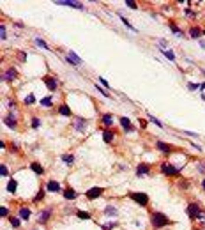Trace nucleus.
<instances>
[{
  "label": "nucleus",
  "mask_w": 205,
  "mask_h": 230,
  "mask_svg": "<svg viewBox=\"0 0 205 230\" xmlns=\"http://www.w3.org/2000/svg\"><path fill=\"white\" fill-rule=\"evenodd\" d=\"M78 218H81V220H90V214L85 213V211H80V213H78Z\"/></svg>",
  "instance_id": "nucleus-29"
},
{
  "label": "nucleus",
  "mask_w": 205,
  "mask_h": 230,
  "mask_svg": "<svg viewBox=\"0 0 205 230\" xmlns=\"http://www.w3.org/2000/svg\"><path fill=\"white\" fill-rule=\"evenodd\" d=\"M126 5H127V7H131V9H136V4H135L133 0H126Z\"/></svg>",
  "instance_id": "nucleus-36"
},
{
  "label": "nucleus",
  "mask_w": 205,
  "mask_h": 230,
  "mask_svg": "<svg viewBox=\"0 0 205 230\" xmlns=\"http://www.w3.org/2000/svg\"><path fill=\"white\" fill-rule=\"evenodd\" d=\"M158 149L161 151V152H172V145H168V143H165V142H158Z\"/></svg>",
  "instance_id": "nucleus-12"
},
{
  "label": "nucleus",
  "mask_w": 205,
  "mask_h": 230,
  "mask_svg": "<svg viewBox=\"0 0 205 230\" xmlns=\"http://www.w3.org/2000/svg\"><path fill=\"white\" fill-rule=\"evenodd\" d=\"M30 168H32L37 175H42V172H44V170H42V167H41L39 163H32V165H30Z\"/></svg>",
  "instance_id": "nucleus-18"
},
{
  "label": "nucleus",
  "mask_w": 205,
  "mask_h": 230,
  "mask_svg": "<svg viewBox=\"0 0 205 230\" xmlns=\"http://www.w3.org/2000/svg\"><path fill=\"white\" fill-rule=\"evenodd\" d=\"M0 174H2V177H7V175H9V172H7V167H5V165H2V167H0Z\"/></svg>",
  "instance_id": "nucleus-32"
},
{
  "label": "nucleus",
  "mask_w": 205,
  "mask_h": 230,
  "mask_svg": "<svg viewBox=\"0 0 205 230\" xmlns=\"http://www.w3.org/2000/svg\"><path fill=\"white\" fill-rule=\"evenodd\" d=\"M103 140H104L106 143H110V142L113 140V133H111V131H108V129H106V131H103Z\"/></svg>",
  "instance_id": "nucleus-17"
},
{
  "label": "nucleus",
  "mask_w": 205,
  "mask_h": 230,
  "mask_svg": "<svg viewBox=\"0 0 205 230\" xmlns=\"http://www.w3.org/2000/svg\"><path fill=\"white\" fill-rule=\"evenodd\" d=\"M101 195H103V188H92V190L87 191V198L88 200H94V198H97Z\"/></svg>",
  "instance_id": "nucleus-6"
},
{
  "label": "nucleus",
  "mask_w": 205,
  "mask_h": 230,
  "mask_svg": "<svg viewBox=\"0 0 205 230\" xmlns=\"http://www.w3.org/2000/svg\"><path fill=\"white\" fill-rule=\"evenodd\" d=\"M44 83H46L48 90H57V81L53 78H44Z\"/></svg>",
  "instance_id": "nucleus-10"
},
{
  "label": "nucleus",
  "mask_w": 205,
  "mask_h": 230,
  "mask_svg": "<svg viewBox=\"0 0 205 230\" xmlns=\"http://www.w3.org/2000/svg\"><path fill=\"white\" fill-rule=\"evenodd\" d=\"M189 35H191V37H193V39H195V37H196V39H198V37H200V35H202V30H200V28H196V27H193V28H191V30H189Z\"/></svg>",
  "instance_id": "nucleus-20"
},
{
  "label": "nucleus",
  "mask_w": 205,
  "mask_h": 230,
  "mask_svg": "<svg viewBox=\"0 0 205 230\" xmlns=\"http://www.w3.org/2000/svg\"><path fill=\"white\" fill-rule=\"evenodd\" d=\"M188 216L191 218V220H200V216H202V211H200V205L198 204H189L188 205Z\"/></svg>",
  "instance_id": "nucleus-3"
},
{
  "label": "nucleus",
  "mask_w": 205,
  "mask_h": 230,
  "mask_svg": "<svg viewBox=\"0 0 205 230\" xmlns=\"http://www.w3.org/2000/svg\"><path fill=\"white\" fill-rule=\"evenodd\" d=\"M32 128H34V129H35V128H39V119H35V117L32 119Z\"/></svg>",
  "instance_id": "nucleus-40"
},
{
  "label": "nucleus",
  "mask_w": 205,
  "mask_h": 230,
  "mask_svg": "<svg viewBox=\"0 0 205 230\" xmlns=\"http://www.w3.org/2000/svg\"><path fill=\"white\" fill-rule=\"evenodd\" d=\"M170 27H172V30H173V32H175V35H182V32H181V30H179V28H177V25H175V23H172V25H170Z\"/></svg>",
  "instance_id": "nucleus-34"
},
{
  "label": "nucleus",
  "mask_w": 205,
  "mask_h": 230,
  "mask_svg": "<svg viewBox=\"0 0 205 230\" xmlns=\"http://www.w3.org/2000/svg\"><path fill=\"white\" fill-rule=\"evenodd\" d=\"M149 119H150V120H152V122H154V124H158V126H159V128H163V124H161V122H159V120H158V119H156V117H152V115H149Z\"/></svg>",
  "instance_id": "nucleus-38"
},
{
  "label": "nucleus",
  "mask_w": 205,
  "mask_h": 230,
  "mask_svg": "<svg viewBox=\"0 0 205 230\" xmlns=\"http://www.w3.org/2000/svg\"><path fill=\"white\" fill-rule=\"evenodd\" d=\"M41 105H42V106H51V97H44V99L41 101Z\"/></svg>",
  "instance_id": "nucleus-31"
},
{
  "label": "nucleus",
  "mask_w": 205,
  "mask_h": 230,
  "mask_svg": "<svg viewBox=\"0 0 205 230\" xmlns=\"http://www.w3.org/2000/svg\"><path fill=\"white\" fill-rule=\"evenodd\" d=\"M198 170H200L202 174H205V163H200V165H198Z\"/></svg>",
  "instance_id": "nucleus-44"
},
{
  "label": "nucleus",
  "mask_w": 205,
  "mask_h": 230,
  "mask_svg": "<svg viewBox=\"0 0 205 230\" xmlns=\"http://www.w3.org/2000/svg\"><path fill=\"white\" fill-rule=\"evenodd\" d=\"M67 62L73 64V66H78V64H81V58H80L74 51H69V53H67Z\"/></svg>",
  "instance_id": "nucleus-7"
},
{
  "label": "nucleus",
  "mask_w": 205,
  "mask_h": 230,
  "mask_svg": "<svg viewBox=\"0 0 205 230\" xmlns=\"http://www.w3.org/2000/svg\"><path fill=\"white\" fill-rule=\"evenodd\" d=\"M202 186H204V188H205V181H204V184H202Z\"/></svg>",
  "instance_id": "nucleus-48"
},
{
  "label": "nucleus",
  "mask_w": 205,
  "mask_h": 230,
  "mask_svg": "<svg viewBox=\"0 0 205 230\" xmlns=\"http://www.w3.org/2000/svg\"><path fill=\"white\" fill-rule=\"evenodd\" d=\"M62 161H64V163H67V165H73L74 158H73L71 154H64V156H62Z\"/></svg>",
  "instance_id": "nucleus-24"
},
{
  "label": "nucleus",
  "mask_w": 205,
  "mask_h": 230,
  "mask_svg": "<svg viewBox=\"0 0 205 230\" xmlns=\"http://www.w3.org/2000/svg\"><path fill=\"white\" fill-rule=\"evenodd\" d=\"M16 78V69H9L4 73V80H14Z\"/></svg>",
  "instance_id": "nucleus-15"
},
{
  "label": "nucleus",
  "mask_w": 205,
  "mask_h": 230,
  "mask_svg": "<svg viewBox=\"0 0 205 230\" xmlns=\"http://www.w3.org/2000/svg\"><path fill=\"white\" fill-rule=\"evenodd\" d=\"M120 21H122V23H124V25H126V27H129V28H131V30H135V27H133V25H131V23H129V19H126V18H124V16H120Z\"/></svg>",
  "instance_id": "nucleus-30"
},
{
  "label": "nucleus",
  "mask_w": 205,
  "mask_h": 230,
  "mask_svg": "<svg viewBox=\"0 0 205 230\" xmlns=\"http://www.w3.org/2000/svg\"><path fill=\"white\" fill-rule=\"evenodd\" d=\"M58 112H60V115H65V117H69V115H71V108H69L67 105H62V106L58 108Z\"/></svg>",
  "instance_id": "nucleus-16"
},
{
  "label": "nucleus",
  "mask_w": 205,
  "mask_h": 230,
  "mask_svg": "<svg viewBox=\"0 0 205 230\" xmlns=\"http://www.w3.org/2000/svg\"><path fill=\"white\" fill-rule=\"evenodd\" d=\"M16 186H18V182H16L14 179H11L9 184H7V191H9V193H14V191H16Z\"/></svg>",
  "instance_id": "nucleus-22"
},
{
  "label": "nucleus",
  "mask_w": 205,
  "mask_h": 230,
  "mask_svg": "<svg viewBox=\"0 0 205 230\" xmlns=\"http://www.w3.org/2000/svg\"><path fill=\"white\" fill-rule=\"evenodd\" d=\"M34 101H35V97H34V96H32V94H30V96H28V97H27V99H25V103H27V105H32V103H34Z\"/></svg>",
  "instance_id": "nucleus-37"
},
{
  "label": "nucleus",
  "mask_w": 205,
  "mask_h": 230,
  "mask_svg": "<svg viewBox=\"0 0 205 230\" xmlns=\"http://www.w3.org/2000/svg\"><path fill=\"white\" fill-rule=\"evenodd\" d=\"M57 5H67V7H74V9H83L81 2H73V0H57Z\"/></svg>",
  "instance_id": "nucleus-5"
},
{
  "label": "nucleus",
  "mask_w": 205,
  "mask_h": 230,
  "mask_svg": "<svg viewBox=\"0 0 205 230\" xmlns=\"http://www.w3.org/2000/svg\"><path fill=\"white\" fill-rule=\"evenodd\" d=\"M104 213H106L108 216H110V214H111V216H117V209H115V207H111V205H108V207L104 209Z\"/></svg>",
  "instance_id": "nucleus-25"
},
{
  "label": "nucleus",
  "mask_w": 205,
  "mask_h": 230,
  "mask_svg": "<svg viewBox=\"0 0 205 230\" xmlns=\"http://www.w3.org/2000/svg\"><path fill=\"white\" fill-rule=\"evenodd\" d=\"M129 198L131 200H135L138 205H142V207H145L147 204H149V197L145 195V193H129Z\"/></svg>",
  "instance_id": "nucleus-2"
},
{
  "label": "nucleus",
  "mask_w": 205,
  "mask_h": 230,
  "mask_svg": "<svg viewBox=\"0 0 205 230\" xmlns=\"http://www.w3.org/2000/svg\"><path fill=\"white\" fill-rule=\"evenodd\" d=\"M42 197H44V191H39V193H37V197H35V202H37V200H41Z\"/></svg>",
  "instance_id": "nucleus-42"
},
{
  "label": "nucleus",
  "mask_w": 205,
  "mask_h": 230,
  "mask_svg": "<svg viewBox=\"0 0 205 230\" xmlns=\"http://www.w3.org/2000/svg\"><path fill=\"white\" fill-rule=\"evenodd\" d=\"M96 90H99V92H101L103 96H106V97H110V94H108V92H106L104 89H101V87H96Z\"/></svg>",
  "instance_id": "nucleus-39"
},
{
  "label": "nucleus",
  "mask_w": 205,
  "mask_h": 230,
  "mask_svg": "<svg viewBox=\"0 0 205 230\" xmlns=\"http://www.w3.org/2000/svg\"><path fill=\"white\" fill-rule=\"evenodd\" d=\"M85 124H87L85 120H81V119H78V120H76V124H74V128H76V129L80 131V129H83V128H85Z\"/></svg>",
  "instance_id": "nucleus-26"
},
{
  "label": "nucleus",
  "mask_w": 205,
  "mask_h": 230,
  "mask_svg": "<svg viewBox=\"0 0 205 230\" xmlns=\"http://www.w3.org/2000/svg\"><path fill=\"white\" fill-rule=\"evenodd\" d=\"M99 81H101V83H103V85H104V87H110V83H108V81H106V80H104V78H99Z\"/></svg>",
  "instance_id": "nucleus-45"
},
{
  "label": "nucleus",
  "mask_w": 205,
  "mask_h": 230,
  "mask_svg": "<svg viewBox=\"0 0 205 230\" xmlns=\"http://www.w3.org/2000/svg\"><path fill=\"white\" fill-rule=\"evenodd\" d=\"M200 221H204V227H205V214L202 213V216H200Z\"/></svg>",
  "instance_id": "nucleus-46"
},
{
  "label": "nucleus",
  "mask_w": 205,
  "mask_h": 230,
  "mask_svg": "<svg viewBox=\"0 0 205 230\" xmlns=\"http://www.w3.org/2000/svg\"><path fill=\"white\" fill-rule=\"evenodd\" d=\"M200 44H202V48H205V41H204V39L200 41Z\"/></svg>",
  "instance_id": "nucleus-47"
},
{
  "label": "nucleus",
  "mask_w": 205,
  "mask_h": 230,
  "mask_svg": "<svg viewBox=\"0 0 205 230\" xmlns=\"http://www.w3.org/2000/svg\"><path fill=\"white\" fill-rule=\"evenodd\" d=\"M188 87H189V90H196V89H198L200 85H196V83H189Z\"/></svg>",
  "instance_id": "nucleus-41"
},
{
  "label": "nucleus",
  "mask_w": 205,
  "mask_h": 230,
  "mask_svg": "<svg viewBox=\"0 0 205 230\" xmlns=\"http://www.w3.org/2000/svg\"><path fill=\"white\" fill-rule=\"evenodd\" d=\"M150 221H152V225H154L156 229H161V227H165V225L170 223V220H168L163 213H152V214H150Z\"/></svg>",
  "instance_id": "nucleus-1"
},
{
  "label": "nucleus",
  "mask_w": 205,
  "mask_h": 230,
  "mask_svg": "<svg viewBox=\"0 0 205 230\" xmlns=\"http://www.w3.org/2000/svg\"><path fill=\"white\" fill-rule=\"evenodd\" d=\"M149 172H150V167L149 165H138L136 167V175H140V177H143V175H149Z\"/></svg>",
  "instance_id": "nucleus-8"
},
{
  "label": "nucleus",
  "mask_w": 205,
  "mask_h": 230,
  "mask_svg": "<svg viewBox=\"0 0 205 230\" xmlns=\"http://www.w3.org/2000/svg\"><path fill=\"white\" fill-rule=\"evenodd\" d=\"M120 126L124 129H127V131H133V126H131V122H129L127 117H120Z\"/></svg>",
  "instance_id": "nucleus-11"
},
{
  "label": "nucleus",
  "mask_w": 205,
  "mask_h": 230,
  "mask_svg": "<svg viewBox=\"0 0 205 230\" xmlns=\"http://www.w3.org/2000/svg\"><path fill=\"white\" fill-rule=\"evenodd\" d=\"M161 172L165 174V175H170V177H177L179 175V170L175 168V167H172V165H161Z\"/></svg>",
  "instance_id": "nucleus-4"
},
{
  "label": "nucleus",
  "mask_w": 205,
  "mask_h": 230,
  "mask_svg": "<svg viewBox=\"0 0 205 230\" xmlns=\"http://www.w3.org/2000/svg\"><path fill=\"white\" fill-rule=\"evenodd\" d=\"M4 122H5L7 126H11L12 129L16 128V120H14V117H12V115H9V117H5V119H4Z\"/></svg>",
  "instance_id": "nucleus-21"
},
{
  "label": "nucleus",
  "mask_w": 205,
  "mask_h": 230,
  "mask_svg": "<svg viewBox=\"0 0 205 230\" xmlns=\"http://www.w3.org/2000/svg\"><path fill=\"white\" fill-rule=\"evenodd\" d=\"M0 214H2V216H7V214H9V211H7L5 207H2V209H0Z\"/></svg>",
  "instance_id": "nucleus-43"
},
{
  "label": "nucleus",
  "mask_w": 205,
  "mask_h": 230,
  "mask_svg": "<svg viewBox=\"0 0 205 230\" xmlns=\"http://www.w3.org/2000/svg\"><path fill=\"white\" fill-rule=\"evenodd\" d=\"M9 220H11V225H12L14 229H18V227H19V220H18V218H9Z\"/></svg>",
  "instance_id": "nucleus-33"
},
{
  "label": "nucleus",
  "mask_w": 205,
  "mask_h": 230,
  "mask_svg": "<svg viewBox=\"0 0 205 230\" xmlns=\"http://www.w3.org/2000/svg\"><path fill=\"white\" fill-rule=\"evenodd\" d=\"M0 32H2V34H0V37H2V39H7V34H5V25H2V27H0Z\"/></svg>",
  "instance_id": "nucleus-35"
},
{
  "label": "nucleus",
  "mask_w": 205,
  "mask_h": 230,
  "mask_svg": "<svg viewBox=\"0 0 205 230\" xmlns=\"http://www.w3.org/2000/svg\"><path fill=\"white\" fill-rule=\"evenodd\" d=\"M46 190L51 191V193H57V191H60V184H58L57 181H50V182L46 184Z\"/></svg>",
  "instance_id": "nucleus-9"
},
{
  "label": "nucleus",
  "mask_w": 205,
  "mask_h": 230,
  "mask_svg": "<svg viewBox=\"0 0 205 230\" xmlns=\"http://www.w3.org/2000/svg\"><path fill=\"white\" fill-rule=\"evenodd\" d=\"M50 214H51V211H50V209L42 211V213L39 214V221H41V223H46V221H48V218H50Z\"/></svg>",
  "instance_id": "nucleus-14"
},
{
  "label": "nucleus",
  "mask_w": 205,
  "mask_h": 230,
  "mask_svg": "<svg viewBox=\"0 0 205 230\" xmlns=\"http://www.w3.org/2000/svg\"><path fill=\"white\" fill-rule=\"evenodd\" d=\"M64 197H65V198H67V200H74V198H76V197H78V193H76V191H73V190H69V188H67V190H65V191H64Z\"/></svg>",
  "instance_id": "nucleus-13"
},
{
  "label": "nucleus",
  "mask_w": 205,
  "mask_h": 230,
  "mask_svg": "<svg viewBox=\"0 0 205 230\" xmlns=\"http://www.w3.org/2000/svg\"><path fill=\"white\" fill-rule=\"evenodd\" d=\"M161 51H163V53H165V55H166V57H168V58H170V60H175V55H173V53H172V51H170V50H165V48H163V50H161Z\"/></svg>",
  "instance_id": "nucleus-28"
},
{
  "label": "nucleus",
  "mask_w": 205,
  "mask_h": 230,
  "mask_svg": "<svg viewBox=\"0 0 205 230\" xmlns=\"http://www.w3.org/2000/svg\"><path fill=\"white\" fill-rule=\"evenodd\" d=\"M19 218L27 221V220L30 218V211H28V209H25V207H21V209H19Z\"/></svg>",
  "instance_id": "nucleus-19"
},
{
  "label": "nucleus",
  "mask_w": 205,
  "mask_h": 230,
  "mask_svg": "<svg viewBox=\"0 0 205 230\" xmlns=\"http://www.w3.org/2000/svg\"><path fill=\"white\" fill-rule=\"evenodd\" d=\"M103 122H104L106 126H111V124H113V117H111L110 113H106V115L103 117Z\"/></svg>",
  "instance_id": "nucleus-23"
},
{
  "label": "nucleus",
  "mask_w": 205,
  "mask_h": 230,
  "mask_svg": "<svg viewBox=\"0 0 205 230\" xmlns=\"http://www.w3.org/2000/svg\"><path fill=\"white\" fill-rule=\"evenodd\" d=\"M35 43H37V46H41V48H44V50H50V48H48V44H46L42 39H39V37H37V39H35Z\"/></svg>",
  "instance_id": "nucleus-27"
}]
</instances>
